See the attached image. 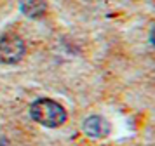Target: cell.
<instances>
[{
	"label": "cell",
	"mask_w": 155,
	"mask_h": 146,
	"mask_svg": "<svg viewBox=\"0 0 155 146\" xmlns=\"http://www.w3.org/2000/svg\"><path fill=\"white\" fill-rule=\"evenodd\" d=\"M26 52V45L21 37L14 33H5L0 37V63L16 64L23 59Z\"/></svg>",
	"instance_id": "obj_2"
},
{
	"label": "cell",
	"mask_w": 155,
	"mask_h": 146,
	"mask_svg": "<svg viewBox=\"0 0 155 146\" xmlns=\"http://www.w3.org/2000/svg\"><path fill=\"white\" fill-rule=\"evenodd\" d=\"M30 115L37 124L51 129L59 127L66 122V110L63 108V104L49 97H40L33 101L30 106Z\"/></svg>",
	"instance_id": "obj_1"
},
{
	"label": "cell",
	"mask_w": 155,
	"mask_h": 146,
	"mask_svg": "<svg viewBox=\"0 0 155 146\" xmlns=\"http://www.w3.org/2000/svg\"><path fill=\"white\" fill-rule=\"evenodd\" d=\"M150 38H152V44H153V47H155V26H153V30H152V37H150Z\"/></svg>",
	"instance_id": "obj_6"
},
{
	"label": "cell",
	"mask_w": 155,
	"mask_h": 146,
	"mask_svg": "<svg viewBox=\"0 0 155 146\" xmlns=\"http://www.w3.org/2000/svg\"><path fill=\"white\" fill-rule=\"evenodd\" d=\"M84 132L92 139H105L110 134V122L105 117L91 115L84 120Z\"/></svg>",
	"instance_id": "obj_3"
},
{
	"label": "cell",
	"mask_w": 155,
	"mask_h": 146,
	"mask_svg": "<svg viewBox=\"0 0 155 146\" xmlns=\"http://www.w3.org/2000/svg\"><path fill=\"white\" fill-rule=\"evenodd\" d=\"M47 11L45 0H23L21 2V12L28 18H40Z\"/></svg>",
	"instance_id": "obj_4"
},
{
	"label": "cell",
	"mask_w": 155,
	"mask_h": 146,
	"mask_svg": "<svg viewBox=\"0 0 155 146\" xmlns=\"http://www.w3.org/2000/svg\"><path fill=\"white\" fill-rule=\"evenodd\" d=\"M0 146H9L7 144V139L4 138V136H0Z\"/></svg>",
	"instance_id": "obj_5"
}]
</instances>
